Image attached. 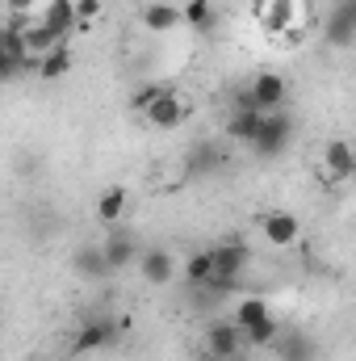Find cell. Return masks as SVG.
<instances>
[{
  "instance_id": "6da1fadb",
  "label": "cell",
  "mask_w": 356,
  "mask_h": 361,
  "mask_svg": "<svg viewBox=\"0 0 356 361\" xmlns=\"http://www.w3.org/2000/svg\"><path fill=\"white\" fill-rule=\"evenodd\" d=\"M293 130H298V122L289 118V114H265L260 118V130H256V139H252V152L260 156V160H276V156H285L289 152V143H293Z\"/></svg>"
},
{
  "instance_id": "7a4b0ae2",
  "label": "cell",
  "mask_w": 356,
  "mask_h": 361,
  "mask_svg": "<svg viewBox=\"0 0 356 361\" xmlns=\"http://www.w3.org/2000/svg\"><path fill=\"white\" fill-rule=\"evenodd\" d=\"M201 349H205V361H227L248 353V336H243V328L235 319H214V324H205Z\"/></svg>"
},
{
  "instance_id": "3957f363",
  "label": "cell",
  "mask_w": 356,
  "mask_h": 361,
  "mask_svg": "<svg viewBox=\"0 0 356 361\" xmlns=\"http://www.w3.org/2000/svg\"><path fill=\"white\" fill-rule=\"evenodd\" d=\"M117 336H122V324H117V319H109V315H92V319H84V328L72 336V353H76V357H84V353L113 349V345H117Z\"/></svg>"
},
{
  "instance_id": "277c9868",
  "label": "cell",
  "mask_w": 356,
  "mask_h": 361,
  "mask_svg": "<svg viewBox=\"0 0 356 361\" xmlns=\"http://www.w3.org/2000/svg\"><path fill=\"white\" fill-rule=\"evenodd\" d=\"M214 252V277H231V281H239L243 269L252 265V248L243 244V240H222V244H214L210 248Z\"/></svg>"
},
{
  "instance_id": "5b68a950",
  "label": "cell",
  "mask_w": 356,
  "mask_h": 361,
  "mask_svg": "<svg viewBox=\"0 0 356 361\" xmlns=\"http://www.w3.org/2000/svg\"><path fill=\"white\" fill-rule=\"evenodd\" d=\"M252 101H256V109L260 114H276V109H285V97H289V85H285V76L281 72H260V76H252Z\"/></svg>"
},
{
  "instance_id": "8992f818",
  "label": "cell",
  "mask_w": 356,
  "mask_h": 361,
  "mask_svg": "<svg viewBox=\"0 0 356 361\" xmlns=\"http://www.w3.org/2000/svg\"><path fill=\"white\" fill-rule=\"evenodd\" d=\"M260 231H265V240L272 248H293L302 240V223L289 210H268L265 219H260Z\"/></svg>"
},
{
  "instance_id": "52a82bcc",
  "label": "cell",
  "mask_w": 356,
  "mask_h": 361,
  "mask_svg": "<svg viewBox=\"0 0 356 361\" xmlns=\"http://www.w3.org/2000/svg\"><path fill=\"white\" fill-rule=\"evenodd\" d=\"M101 248H105V257H109V265L113 273L126 269V265H134L143 252H139V235L134 231H126V227H117V231H109L105 240H101Z\"/></svg>"
},
{
  "instance_id": "ba28073f",
  "label": "cell",
  "mask_w": 356,
  "mask_h": 361,
  "mask_svg": "<svg viewBox=\"0 0 356 361\" xmlns=\"http://www.w3.org/2000/svg\"><path fill=\"white\" fill-rule=\"evenodd\" d=\"M143 118H147L155 130H177L180 122L189 118V105L180 101V92H177V89H168L164 97H160V101H155V105H151V109H147V114H143Z\"/></svg>"
},
{
  "instance_id": "9c48e42d",
  "label": "cell",
  "mask_w": 356,
  "mask_h": 361,
  "mask_svg": "<svg viewBox=\"0 0 356 361\" xmlns=\"http://www.w3.org/2000/svg\"><path fill=\"white\" fill-rule=\"evenodd\" d=\"M139 273H143L147 286H168V281L177 277V257H172L168 248H147V252L139 257Z\"/></svg>"
},
{
  "instance_id": "30bf717a",
  "label": "cell",
  "mask_w": 356,
  "mask_h": 361,
  "mask_svg": "<svg viewBox=\"0 0 356 361\" xmlns=\"http://www.w3.org/2000/svg\"><path fill=\"white\" fill-rule=\"evenodd\" d=\"M72 269L80 273L84 281H105L113 265H109V257H105V248L101 244H80L76 252H72Z\"/></svg>"
},
{
  "instance_id": "8fae6325",
  "label": "cell",
  "mask_w": 356,
  "mask_h": 361,
  "mask_svg": "<svg viewBox=\"0 0 356 361\" xmlns=\"http://www.w3.org/2000/svg\"><path fill=\"white\" fill-rule=\"evenodd\" d=\"M327 42L331 47H352L356 42V0L336 4V13L327 17Z\"/></svg>"
},
{
  "instance_id": "7c38bea8",
  "label": "cell",
  "mask_w": 356,
  "mask_h": 361,
  "mask_svg": "<svg viewBox=\"0 0 356 361\" xmlns=\"http://www.w3.org/2000/svg\"><path fill=\"white\" fill-rule=\"evenodd\" d=\"M222 169V147L218 143H197V147H189V156H184V177H214Z\"/></svg>"
},
{
  "instance_id": "4fadbf2b",
  "label": "cell",
  "mask_w": 356,
  "mask_h": 361,
  "mask_svg": "<svg viewBox=\"0 0 356 361\" xmlns=\"http://www.w3.org/2000/svg\"><path fill=\"white\" fill-rule=\"evenodd\" d=\"M272 353H276V361H319V345L306 332H281Z\"/></svg>"
},
{
  "instance_id": "5bb4252c",
  "label": "cell",
  "mask_w": 356,
  "mask_h": 361,
  "mask_svg": "<svg viewBox=\"0 0 356 361\" xmlns=\"http://www.w3.org/2000/svg\"><path fill=\"white\" fill-rule=\"evenodd\" d=\"M180 13H184V25H189L193 34H201V38H210V34L218 30V8H214V0H184Z\"/></svg>"
},
{
  "instance_id": "9a60e30c",
  "label": "cell",
  "mask_w": 356,
  "mask_h": 361,
  "mask_svg": "<svg viewBox=\"0 0 356 361\" xmlns=\"http://www.w3.org/2000/svg\"><path fill=\"white\" fill-rule=\"evenodd\" d=\"M323 164H327L331 180H348L356 173V152L344 143V139H331V143L323 147Z\"/></svg>"
},
{
  "instance_id": "2e32d148",
  "label": "cell",
  "mask_w": 356,
  "mask_h": 361,
  "mask_svg": "<svg viewBox=\"0 0 356 361\" xmlns=\"http://www.w3.org/2000/svg\"><path fill=\"white\" fill-rule=\"evenodd\" d=\"M42 21H46V25H51V30H55V34L68 42V38H72V30L80 25L76 0H51V4H46V13H42Z\"/></svg>"
},
{
  "instance_id": "e0dca14e",
  "label": "cell",
  "mask_w": 356,
  "mask_h": 361,
  "mask_svg": "<svg viewBox=\"0 0 356 361\" xmlns=\"http://www.w3.org/2000/svg\"><path fill=\"white\" fill-rule=\"evenodd\" d=\"M139 17H143V25H147L151 34H168V30L184 25V13H180L177 4H143Z\"/></svg>"
},
{
  "instance_id": "ac0fdd59",
  "label": "cell",
  "mask_w": 356,
  "mask_h": 361,
  "mask_svg": "<svg viewBox=\"0 0 356 361\" xmlns=\"http://www.w3.org/2000/svg\"><path fill=\"white\" fill-rule=\"evenodd\" d=\"M260 109H231V118H227V135L235 139V143H248L252 147V139H256V130H260Z\"/></svg>"
},
{
  "instance_id": "d6986e66",
  "label": "cell",
  "mask_w": 356,
  "mask_h": 361,
  "mask_svg": "<svg viewBox=\"0 0 356 361\" xmlns=\"http://www.w3.org/2000/svg\"><path fill=\"white\" fill-rule=\"evenodd\" d=\"M126 202H130V193H126L122 185H109V189L96 197V219H101V223H117V219L126 214Z\"/></svg>"
},
{
  "instance_id": "ffe728a7",
  "label": "cell",
  "mask_w": 356,
  "mask_h": 361,
  "mask_svg": "<svg viewBox=\"0 0 356 361\" xmlns=\"http://www.w3.org/2000/svg\"><path fill=\"white\" fill-rule=\"evenodd\" d=\"M214 252L210 248H201V252H193L189 261H184V286H205V281H214Z\"/></svg>"
},
{
  "instance_id": "44dd1931",
  "label": "cell",
  "mask_w": 356,
  "mask_h": 361,
  "mask_svg": "<svg viewBox=\"0 0 356 361\" xmlns=\"http://www.w3.org/2000/svg\"><path fill=\"white\" fill-rule=\"evenodd\" d=\"M268 315H272V311H268V302L260 298V294H252V298H239V302H235V315H231V319L248 332V328H256V324L268 319Z\"/></svg>"
},
{
  "instance_id": "7402d4cb",
  "label": "cell",
  "mask_w": 356,
  "mask_h": 361,
  "mask_svg": "<svg viewBox=\"0 0 356 361\" xmlns=\"http://www.w3.org/2000/svg\"><path fill=\"white\" fill-rule=\"evenodd\" d=\"M72 72V51L68 47H55L51 55H42V68H38V80H59Z\"/></svg>"
},
{
  "instance_id": "603a6c76",
  "label": "cell",
  "mask_w": 356,
  "mask_h": 361,
  "mask_svg": "<svg viewBox=\"0 0 356 361\" xmlns=\"http://www.w3.org/2000/svg\"><path fill=\"white\" fill-rule=\"evenodd\" d=\"M243 336H248V349H272V345L281 341V324L268 315V319H260L256 328H248Z\"/></svg>"
},
{
  "instance_id": "cb8c5ba5",
  "label": "cell",
  "mask_w": 356,
  "mask_h": 361,
  "mask_svg": "<svg viewBox=\"0 0 356 361\" xmlns=\"http://www.w3.org/2000/svg\"><path fill=\"white\" fill-rule=\"evenodd\" d=\"M164 92H168V85H143V89L130 97V109H134V114H147V109H151Z\"/></svg>"
},
{
  "instance_id": "d4e9b609",
  "label": "cell",
  "mask_w": 356,
  "mask_h": 361,
  "mask_svg": "<svg viewBox=\"0 0 356 361\" xmlns=\"http://www.w3.org/2000/svg\"><path fill=\"white\" fill-rule=\"evenodd\" d=\"M293 21V4L289 0H272V17H265V25L268 30H285Z\"/></svg>"
},
{
  "instance_id": "484cf974",
  "label": "cell",
  "mask_w": 356,
  "mask_h": 361,
  "mask_svg": "<svg viewBox=\"0 0 356 361\" xmlns=\"http://www.w3.org/2000/svg\"><path fill=\"white\" fill-rule=\"evenodd\" d=\"M76 13H80V25H89L101 17V0H76Z\"/></svg>"
},
{
  "instance_id": "4316f807",
  "label": "cell",
  "mask_w": 356,
  "mask_h": 361,
  "mask_svg": "<svg viewBox=\"0 0 356 361\" xmlns=\"http://www.w3.org/2000/svg\"><path fill=\"white\" fill-rule=\"evenodd\" d=\"M4 4H8V13H13V17H25V13L34 8V0H4Z\"/></svg>"
},
{
  "instance_id": "83f0119b",
  "label": "cell",
  "mask_w": 356,
  "mask_h": 361,
  "mask_svg": "<svg viewBox=\"0 0 356 361\" xmlns=\"http://www.w3.org/2000/svg\"><path fill=\"white\" fill-rule=\"evenodd\" d=\"M248 353H252V349H248ZM248 353H239V357H227V361H248Z\"/></svg>"
},
{
  "instance_id": "f1b7e54d",
  "label": "cell",
  "mask_w": 356,
  "mask_h": 361,
  "mask_svg": "<svg viewBox=\"0 0 356 361\" xmlns=\"http://www.w3.org/2000/svg\"><path fill=\"white\" fill-rule=\"evenodd\" d=\"M126 4H139V8H143V0H126Z\"/></svg>"
}]
</instances>
